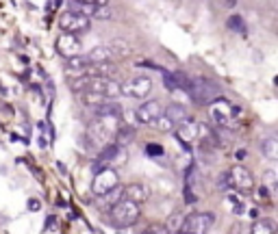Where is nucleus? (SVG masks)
<instances>
[{
    "label": "nucleus",
    "instance_id": "obj_10",
    "mask_svg": "<svg viewBox=\"0 0 278 234\" xmlns=\"http://www.w3.org/2000/svg\"><path fill=\"white\" fill-rule=\"evenodd\" d=\"M54 48H57V52L61 54V57L68 59V57H74V54H81L83 44H81V37L78 35L63 31L61 35L57 37V41H54Z\"/></svg>",
    "mask_w": 278,
    "mask_h": 234
},
{
    "label": "nucleus",
    "instance_id": "obj_14",
    "mask_svg": "<svg viewBox=\"0 0 278 234\" xmlns=\"http://www.w3.org/2000/svg\"><path fill=\"white\" fill-rule=\"evenodd\" d=\"M89 57H83V54H74V57H68L66 63V74L68 76H83L87 74V67H89Z\"/></svg>",
    "mask_w": 278,
    "mask_h": 234
},
{
    "label": "nucleus",
    "instance_id": "obj_17",
    "mask_svg": "<svg viewBox=\"0 0 278 234\" xmlns=\"http://www.w3.org/2000/svg\"><path fill=\"white\" fill-rule=\"evenodd\" d=\"M135 139V126H131V124H122L118 130H115V143L118 146H128V143Z\"/></svg>",
    "mask_w": 278,
    "mask_h": 234
},
{
    "label": "nucleus",
    "instance_id": "obj_23",
    "mask_svg": "<svg viewBox=\"0 0 278 234\" xmlns=\"http://www.w3.org/2000/svg\"><path fill=\"white\" fill-rule=\"evenodd\" d=\"M226 26L233 29L235 33H239V35H245V24H243V20L239 16H230L228 22H226Z\"/></svg>",
    "mask_w": 278,
    "mask_h": 234
},
{
    "label": "nucleus",
    "instance_id": "obj_20",
    "mask_svg": "<svg viewBox=\"0 0 278 234\" xmlns=\"http://www.w3.org/2000/svg\"><path fill=\"white\" fill-rule=\"evenodd\" d=\"M261 150H263V154H265L267 158L276 161V158H278V139L276 137L263 139V141H261Z\"/></svg>",
    "mask_w": 278,
    "mask_h": 234
},
{
    "label": "nucleus",
    "instance_id": "obj_31",
    "mask_svg": "<svg viewBox=\"0 0 278 234\" xmlns=\"http://www.w3.org/2000/svg\"><path fill=\"white\" fill-rule=\"evenodd\" d=\"M235 156H237L239 161H243V158L248 156V152H245V150H237V154H235Z\"/></svg>",
    "mask_w": 278,
    "mask_h": 234
},
{
    "label": "nucleus",
    "instance_id": "obj_18",
    "mask_svg": "<svg viewBox=\"0 0 278 234\" xmlns=\"http://www.w3.org/2000/svg\"><path fill=\"white\" fill-rule=\"evenodd\" d=\"M89 61L96 63V61H111L113 59V52H111V46H96V48L89 50Z\"/></svg>",
    "mask_w": 278,
    "mask_h": 234
},
{
    "label": "nucleus",
    "instance_id": "obj_9",
    "mask_svg": "<svg viewBox=\"0 0 278 234\" xmlns=\"http://www.w3.org/2000/svg\"><path fill=\"white\" fill-rule=\"evenodd\" d=\"M161 115H163V104H161L159 100L143 102V104L135 111L137 124H143V126H155Z\"/></svg>",
    "mask_w": 278,
    "mask_h": 234
},
{
    "label": "nucleus",
    "instance_id": "obj_29",
    "mask_svg": "<svg viewBox=\"0 0 278 234\" xmlns=\"http://www.w3.org/2000/svg\"><path fill=\"white\" fill-rule=\"evenodd\" d=\"M78 2H87V4H109V0H78Z\"/></svg>",
    "mask_w": 278,
    "mask_h": 234
},
{
    "label": "nucleus",
    "instance_id": "obj_5",
    "mask_svg": "<svg viewBox=\"0 0 278 234\" xmlns=\"http://www.w3.org/2000/svg\"><path fill=\"white\" fill-rule=\"evenodd\" d=\"M239 113V109H235L233 104H230L228 100H213L211 104H208V115H211L213 124L215 126H228L230 119H235V115Z\"/></svg>",
    "mask_w": 278,
    "mask_h": 234
},
{
    "label": "nucleus",
    "instance_id": "obj_3",
    "mask_svg": "<svg viewBox=\"0 0 278 234\" xmlns=\"http://www.w3.org/2000/svg\"><path fill=\"white\" fill-rule=\"evenodd\" d=\"M215 226V213H191L189 217L183 219L180 232L187 234H207L211 232V228Z\"/></svg>",
    "mask_w": 278,
    "mask_h": 234
},
{
    "label": "nucleus",
    "instance_id": "obj_12",
    "mask_svg": "<svg viewBox=\"0 0 278 234\" xmlns=\"http://www.w3.org/2000/svg\"><path fill=\"white\" fill-rule=\"evenodd\" d=\"M91 111H94V115L98 117V119H118V117L124 113L122 106H120L118 102H113V98H106V100L98 102L96 106H91Z\"/></svg>",
    "mask_w": 278,
    "mask_h": 234
},
{
    "label": "nucleus",
    "instance_id": "obj_6",
    "mask_svg": "<svg viewBox=\"0 0 278 234\" xmlns=\"http://www.w3.org/2000/svg\"><path fill=\"white\" fill-rule=\"evenodd\" d=\"M59 26H61V31L66 33H74V35H83V33L89 31L91 26V20L87 16H83V13H76V11H68L61 13V17H59Z\"/></svg>",
    "mask_w": 278,
    "mask_h": 234
},
{
    "label": "nucleus",
    "instance_id": "obj_27",
    "mask_svg": "<svg viewBox=\"0 0 278 234\" xmlns=\"http://www.w3.org/2000/svg\"><path fill=\"white\" fill-rule=\"evenodd\" d=\"M57 217H48L46 219V226H44V232H50V230H59V226H57Z\"/></svg>",
    "mask_w": 278,
    "mask_h": 234
},
{
    "label": "nucleus",
    "instance_id": "obj_25",
    "mask_svg": "<svg viewBox=\"0 0 278 234\" xmlns=\"http://www.w3.org/2000/svg\"><path fill=\"white\" fill-rule=\"evenodd\" d=\"M163 146H159V143H148L146 146V154L148 156H152V158H156V156H163Z\"/></svg>",
    "mask_w": 278,
    "mask_h": 234
},
{
    "label": "nucleus",
    "instance_id": "obj_24",
    "mask_svg": "<svg viewBox=\"0 0 278 234\" xmlns=\"http://www.w3.org/2000/svg\"><path fill=\"white\" fill-rule=\"evenodd\" d=\"M111 46H113V48H120V50H113V54H120V57H128V54L133 52L131 46H128L126 41H113Z\"/></svg>",
    "mask_w": 278,
    "mask_h": 234
},
{
    "label": "nucleus",
    "instance_id": "obj_22",
    "mask_svg": "<svg viewBox=\"0 0 278 234\" xmlns=\"http://www.w3.org/2000/svg\"><path fill=\"white\" fill-rule=\"evenodd\" d=\"M183 215L180 213H174L172 217L168 219V226H165V232H180V226H183Z\"/></svg>",
    "mask_w": 278,
    "mask_h": 234
},
{
    "label": "nucleus",
    "instance_id": "obj_15",
    "mask_svg": "<svg viewBox=\"0 0 278 234\" xmlns=\"http://www.w3.org/2000/svg\"><path fill=\"white\" fill-rule=\"evenodd\" d=\"M174 130L180 141H191V139L198 137V124L193 121V117H187L185 121H180L178 126H174Z\"/></svg>",
    "mask_w": 278,
    "mask_h": 234
},
{
    "label": "nucleus",
    "instance_id": "obj_7",
    "mask_svg": "<svg viewBox=\"0 0 278 234\" xmlns=\"http://www.w3.org/2000/svg\"><path fill=\"white\" fill-rule=\"evenodd\" d=\"M85 89L100 93V96H104V98H113V100L118 96H122V85H120L115 78H106V76H89Z\"/></svg>",
    "mask_w": 278,
    "mask_h": 234
},
{
    "label": "nucleus",
    "instance_id": "obj_8",
    "mask_svg": "<svg viewBox=\"0 0 278 234\" xmlns=\"http://www.w3.org/2000/svg\"><path fill=\"white\" fill-rule=\"evenodd\" d=\"M226 184L233 186L237 193H248V191L254 189V178L245 167L235 165L233 169L228 171V176H226Z\"/></svg>",
    "mask_w": 278,
    "mask_h": 234
},
{
    "label": "nucleus",
    "instance_id": "obj_4",
    "mask_svg": "<svg viewBox=\"0 0 278 234\" xmlns=\"http://www.w3.org/2000/svg\"><path fill=\"white\" fill-rule=\"evenodd\" d=\"M118 184H120V176H118V171L111 169V167L106 165V167H103V169L96 171L94 182H91V191H94V195L103 198V195H106L111 189H115Z\"/></svg>",
    "mask_w": 278,
    "mask_h": 234
},
{
    "label": "nucleus",
    "instance_id": "obj_26",
    "mask_svg": "<svg viewBox=\"0 0 278 234\" xmlns=\"http://www.w3.org/2000/svg\"><path fill=\"white\" fill-rule=\"evenodd\" d=\"M155 126H156L159 130H163V133H170V130H174V124H172V121H170L165 115H161L159 119H156V124H155Z\"/></svg>",
    "mask_w": 278,
    "mask_h": 234
},
{
    "label": "nucleus",
    "instance_id": "obj_30",
    "mask_svg": "<svg viewBox=\"0 0 278 234\" xmlns=\"http://www.w3.org/2000/svg\"><path fill=\"white\" fill-rule=\"evenodd\" d=\"M222 4H224V7H228V9H233L235 4H237V0H222Z\"/></svg>",
    "mask_w": 278,
    "mask_h": 234
},
{
    "label": "nucleus",
    "instance_id": "obj_2",
    "mask_svg": "<svg viewBox=\"0 0 278 234\" xmlns=\"http://www.w3.org/2000/svg\"><path fill=\"white\" fill-rule=\"evenodd\" d=\"M187 93H189V98H191L196 104L207 106V104H211L217 96H220V89H217L215 83L208 81V78H196V81H191Z\"/></svg>",
    "mask_w": 278,
    "mask_h": 234
},
{
    "label": "nucleus",
    "instance_id": "obj_13",
    "mask_svg": "<svg viewBox=\"0 0 278 234\" xmlns=\"http://www.w3.org/2000/svg\"><path fill=\"white\" fill-rule=\"evenodd\" d=\"M124 198L135 204H143L150 198V189H148L146 184H141V182H133V184L124 186Z\"/></svg>",
    "mask_w": 278,
    "mask_h": 234
},
{
    "label": "nucleus",
    "instance_id": "obj_16",
    "mask_svg": "<svg viewBox=\"0 0 278 234\" xmlns=\"http://www.w3.org/2000/svg\"><path fill=\"white\" fill-rule=\"evenodd\" d=\"M163 115L168 117L170 121H172L174 126H178L180 121H185L189 117V113H187V109H185L183 104H178V102H172L170 106H165L163 109Z\"/></svg>",
    "mask_w": 278,
    "mask_h": 234
},
{
    "label": "nucleus",
    "instance_id": "obj_1",
    "mask_svg": "<svg viewBox=\"0 0 278 234\" xmlns=\"http://www.w3.org/2000/svg\"><path fill=\"white\" fill-rule=\"evenodd\" d=\"M111 219L118 228H131L139 219V204L131 202L126 198H120L111 206Z\"/></svg>",
    "mask_w": 278,
    "mask_h": 234
},
{
    "label": "nucleus",
    "instance_id": "obj_28",
    "mask_svg": "<svg viewBox=\"0 0 278 234\" xmlns=\"http://www.w3.org/2000/svg\"><path fill=\"white\" fill-rule=\"evenodd\" d=\"M41 208V204H39V200H29V210H39Z\"/></svg>",
    "mask_w": 278,
    "mask_h": 234
},
{
    "label": "nucleus",
    "instance_id": "obj_21",
    "mask_svg": "<svg viewBox=\"0 0 278 234\" xmlns=\"http://www.w3.org/2000/svg\"><path fill=\"white\" fill-rule=\"evenodd\" d=\"M122 146H118V143H111V146H104L103 148V152H100V158H103V161H115V158H118V154L122 152Z\"/></svg>",
    "mask_w": 278,
    "mask_h": 234
},
{
    "label": "nucleus",
    "instance_id": "obj_11",
    "mask_svg": "<svg viewBox=\"0 0 278 234\" xmlns=\"http://www.w3.org/2000/svg\"><path fill=\"white\" fill-rule=\"evenodd\" d=\"M150 91H152V81L148 76H135V78H131L128 83H124L122 85V96L135 98V100L146 98Z\"/></svg>",
    "mask_w": 278,
    "mask_h": 234
},
{
    "label": "nucleus",
    "instance_id": "obj_19",
    "mask_svg": "<svg viewBox=\"0 0 278 234\" xmlns=\"http://www.w3.org/2000/svg\"><path fill=\"white\" fill-rule=\"evenodd\" d=\"M252 234H274L276 232V223L272 219H261V221H254L250 228Z\"/></svg>",
    "mask_w": 278,
    "mask_h": 234
}]
</instances>
